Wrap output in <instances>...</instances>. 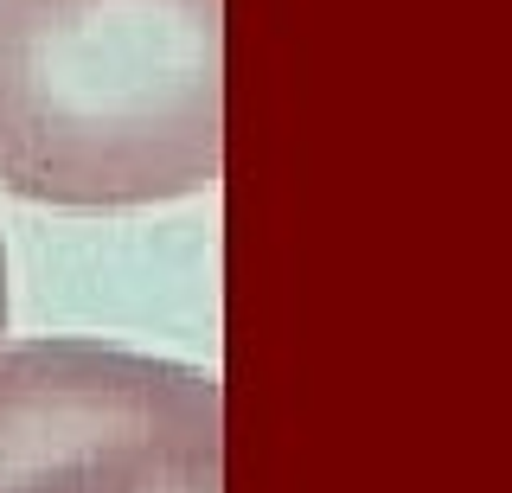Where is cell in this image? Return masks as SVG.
Masks as SVG:
<instances>
[{
  "label": "cell",
  "instance_id": "6da1fadb",
  "mask_svg": "<svg viewBox=\"0 0 512 493\" xmlns=\"http://www.w3.org/2000/svg\"><path fill=\"white\" fill-rule=\"evenodd\" d=\"M224 167V0H0V193L199 199Z\"/></svg>",
  "mask_w": 512,
  "mask_h": 493
},
{
  "label": "cell",
  "instance_id": "7a4b0ae2",
  "mask_svg": "<svg viewBox=\"0 0 512 493\" xmlns=\"http://www.w3.org/2000/svg\"><path fill=\"white\" fill-rule=\"evenodd\" d=\"M0 493H224V385L103 340L0 346Z\"/></svg>",
  "mask_w": 512,
  "mask_h": 493
},
{
  "label": "cell",
  "instance_id": "3957f363",
  "mask_svg": "<svg viewBox=\"0 0 512 493\" xmlns=\"http://www.w3.org/2000/svg\"><path fill=\"white\" fill-rule=\"evenodd\" d=\"M0 333H7V250H0Z\"/></svg>",
  "mask_w": 512,
  "mask_h": 493
}]
</instances>
